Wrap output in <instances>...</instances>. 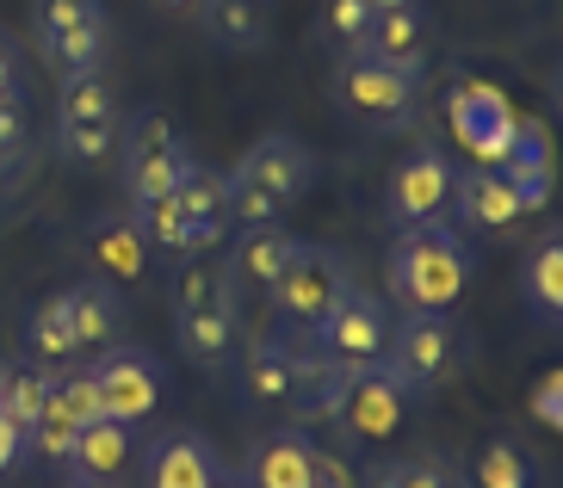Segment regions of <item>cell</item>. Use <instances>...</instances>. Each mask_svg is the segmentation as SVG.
<instances>
[{
  "mask_svg": "<svg viewBox=\"0 0 563 488\" xmlns=\"http://www.w3.org/2000/svg\"><path fill=\"white\" fill-rule=\"evenodd\" d=\"M310 488H360V476H353V464H347L341 452H322V445H316Z\"/></svg>",
  "mask_w": 563,
  "mask_h": 488,
  "instance_id": "obj_37",
  "label": "cell"
},
{
  "mask_svg": "<svg viewBox=\"0 0 563 488\" xmlns=\"http://www.w3.org/2000/svg\"><path fill=\"white\" fill-rule=\"evenodd\" d=\"M118 167H124V204H143V198L180 192V179L192 174V148L162 106H143L118 131Z\"/></svg>",
  "mask_w": 563,
  "mask_h": 488,
  "instance_id": "obj_7",
  "label": "cell"
},
{
  "mask_svg": "<svg viewBox=\"0 0 563 488\" xmlns=\"http://www.w3.org/2000/svg\"><path fill=\"white\" fill-rule=\"evenodd\" d=\"M390 322H397V310H390L378 291H360V285H353V291L329 310V322L316 328V353L334 358L341 371L384 365V353H390Z\"/></svg>",
  "mask_w": 563,
  "mask_h": 488,
  "instance_id": "obj_11",
  "label": "cell"
},
{
  "mask_svg": "<svg viewBox=\"0 0 563 488\" xmlns=\"http://www.w3.org/2000/svg\"><path fill=\"white\" fill-rule=\"evenodd\" d=\"M360 488H397V457H378V464H365Z\"/></svg>",
  "mask_w": 563,
  "mask_h": 488,
  "instance_id": "obj_40",
  "label": "cell"
},
{
  "mask_svg": "<svg viewBox=\"0 0 563 488\" xmlns=\"http://www.w3.org/2000/svg\"><path fill=\"white\" fill-rule=\"evenodd\" d=\"M217 470H223L217 445L192 426H167L143 445V488H211Z\"/></svg>",
  "mask_w": 563,
  "mask_h": 488,
  "instance_id": "obj_16",
  "label": "cell"
},
{
  "mask_svg": "<svg viewBox=\"0 0 563 488\" xmlns=\"http://www.w3.org/2000/svg\"><path fill=\"white\" fill-rule=\"evenodd\" d=\"M192 19L223 56H254L273 37V0H199Z\"/></svg>",
  "mask_w": 563,
  "mask_h": 488,
  "instance_id": "obj_23",
  "label": "cell"
},
{
  "mask_svg": "<svg viewBox=\"0 0 563 488\" xmlns=\"http://www.w3.org/2000/svg\"><path fill=\"white\" fill-rule=\"evenodd\" d=\"M365 25H372V7H365V0H329V13H322V32L334 37L341 56H360Z\"/></svg>",
  "mask_w": 563,
  "mask_h": 488,
  "instance_id": "obj_33",
  "label": "cell"
},
{
  "mask_svg": "<svg viewBox=\"0 0 563 488\" xmlns=\"http://www.w3.org/2000/svg\"><path fill=\"white\" fill-rule=\"evenodd\" d=\"M211 488H242V476H235L230 464H223V470H217V483H211Z\"/></svg>",
  "mask_w": 563,
  "mask_h": 488,
  "instance_id": "obj_44",
  "label": "cell"
},
{
  "mask_svg": "<svg viewBox=\"0 0 563 488\" xmlns=\"http://www.w3.org/2000/svg\"><path fill=\"white\" fill-rule=\"evenodd\" d=\"M409 408H415V396L390 365H365V371H347V390H341V408H334L329 426L353 452H365V445L397 440L402 421H409Z\"/></svg>",
  "mask_w": 563,
  "mask_h": 488,
  "instance_id": "obj_10",
  "label": "cell"
},
{
  "mask_svg": "<svg viewBox=\"0 0 563 488\" xmlns=\"http://www.w3.org/2000/svg\"><path fill=\"white\" fill-rule=\"evenodd\" d=\"M471 488H539V464L520 440L496 433V440L477 445V464H471Z\"/></svg>",
  "mask_w": 563,
  "mask_h": 488,
  "instance_id": "obj_29",
  "label": "cell"
},
{
  "mask_svg": "<svg viewBox=\"0 0 563 488\" xmlns=\"http://www.w3.org/2000/svg\"><path fill=\"white\" fill-rule=\"evenodd\" d=\"M56 488H124V483H100V476H75V470H63V483Z\"/></svg>",
  "mask_w": 563,
  "mask_h": 488,
  "instance_id": "obj_41",
  "label": "cell"
},
{
  "mask_svg": "<svg viewBox=\"0 0 563 488\" xmlns=\"http://www.w3.org/2000/svg\"><path fill=\"white\" fill-rule=\"evenodd\" d=\"M372 13H397V7H415V0H365Z\"/></svg>",
  "mask_w": 563,
  "mask_h": 488,
  "instance_id": "obj_43",
  "label": "cell"
},
{
  "mask_svg": "<svg viewBox=\"0 0 563 488\" xmlns=\"http://www.w3.org/2000/svg\"><path fill=\"white\" fill-rule=\"evenodd\" d=\"M63 303H68V328H75V346H81V353H106V346L124 341L131 310H124V291H118V285L87 273L81 285L63 291Z\"/></svg>",
  "mask_w": 563,
  "mask_h": 488,
  "instance_id": "obj_21",
  "label": "cell"
},
{
  "mask_svg": "<svg viewBox=\"0 0 563 488\" xmlns=\"http://www.w3.org/2000/svg\"><path fill=\"white\" fill-rule=\"evenodd\" d=\"M25 457H32V433H25V426H13L7 414H0V476L13 470V464H25Z\"/></svg>",
  "mask_w": 563,
  "mask_h": 488,
  "instance_id": "obj_39",
  "label": "cell"
},
{
  "mask_svg": "<svg viewBox=\"0 0 563 488\" xmlns=\"http://www.w3.org/2000/svg\"><path fill=\"white\" fill-rule=\"evenodd\" d=\"M397 488H471V476L446 457H397Z\"/></svg>",
  "mask_w": 563,
  "mask_h": 488,
  "instance_id": "obj_35",
  "label": "cell"
},
{
  "mask_svg": "<svg viewBox=\"0 0 563 488\" xmlns=\"http://www.w3.org/2000/svg\"><path fill=\"white\" fill-rule=\"evenodd\" d=\"M452 186H459V162L440 143H409L384 179V217L390 229H421L440 223L452 211Z\"/></svg>",
  "mask_w": 563,
  "mask_h": 488,
  "instance_id": "obj_9",
  "label": "cell"
},
{
  "mask_svg": "<svg viewBox=\"0 0 563 488\" xmlns=\"http://www.w3.org/2000/svg\"><path fill=\"white\" fill-rule=\"evenodd\" d=\"M174 346L211 377L242 346V303L223 278V247H192L174 260Z\"/></svg>",
  "mask_w": 563,
  "mask_h": 488,
  "instance_id": "obj_2",
  "label": "cell"
},
{
  "mask_svg": "<svg viewBox=\"0 0 563 488\" xmlns=\"http://www.w3.org/2000/svg\"><path fill=\"white\" fill-rule=\"evenodd\" d=\"M87 377H93V390H100L106 421L136 426V421H150L155 402H162V365H155V353H143V346H131V341L93 353Z\"/></svg>",
  "mask_w": 563,
  "mask_h": 488,
  "instance_id": "obj_12",
  "label": "cell"
},
{
  "mask_svg": "<svg viewBox=\"0 0 563 488\" xmlns=\"http://www.w3.org/2000/svg\"><path fill=\"white\" fill-rule=\"evenodd\" d=\"M329 93H334V112L347 118L353 131L402 136L421 124V81L372 63V56H341L329 75Z\"/></svg>",
  "mask_w": 563,
  "mask_h": 488,
  "instance_id": "obj_5",
  "label": "cell"
},
{
  "mask_svg": "<svg viewBox=\"0 0 563 488\" xmlns=\"http://www.w3.org/2000/svg\"><path fill=\"white\" fill-rule=\"evenodd\" d=\"M81 260L93 266V278H106V285H143L150 278V242H143V229H136L131 211H100L87 217L81 229Z\"/></svg>",
  "mask_w": 563,
  "mask_h": 488,
  "instance_id": "obj_15",
  "label": "cell"
},
{
  "mask_svg": "<svg viewBox=\"0 0 563 488\" xmlns=\"http://www.w3.org/2000/svg\"><path fill=\"white\" fill-rule=\"evenodd\" d=\"M0 384H7V358H0Z\"/></svg>",
  "mask_w": 563,
  "mask_h": 488,
  "instance_id": "obj_45",
  "label": "cell"
},
{
  "mask_svg": "<svg viewBox=\"0 0 563 488\" xmlns=\"http://www.w3.org/2000/svg\"><path fill=\"white\" fill-rule=\"evenodd\" d=\"M310 148L291 131H266L261 143H249V155L223 174L230 186V223H285L310 192Z\"/></svg>",
  "mask_w": 563,
  "mask_h": 488,
  "instance_id": "obj_3",
  "label": "cell"
},
{
  "mask_svg": "<svg viewBox=\"0 0 563 488\" xmlns=\"http://www.w3.org/2000/svg\"><path fill=\"white\" fill-rule=\"evenodd\" d=\"M63 124H124L118 118V87L106 81V68L93 75H68L63 93H56V131Z\"/></svg>",
  "mask_w": 563,
  "mask_h": 488,
  "instance_id": "obj_26",
  "label": "cell"
},
{
  "mask_svg": "<svg viewBox=\"0 0 563 488\" xmlns=\"http://www.w3.org/2000/svg\"><path fill=\"white\" fill-rule=\"evenodd\" d=\"M527 310L545 328L563 322V229H545L527 247Z\"/></svg>",
  "mask_w": 563,
  "mask_h": 488,
  "instance_id": "obj_25",
  "label": "cell"
},
{
  "mask_svg": "<svg viewBox=\"0 0 563 488\" xmlns=\"http://www.w3.org/2000/svg\"><path fill=\"white\" fill-rule=\"evenodd\" d=\"M32 37L37 56L56 68V81L93 75V68H106V49H112L106 0H32Z\"/></svg>",
  "mask_w": 563,
  "mask_h": 488,
  "instance_id": "obj_8",
  "label": "cell"
},
{
  "mask_svg": "<svg viewBox=\"0 0 563 488\" xmlns=\"http://www.w3.org/2000/svg\"><path fill=\"white\" fill-rule=\"evenodd\" d=\"M428 37H433L428 7L415 0V7H397V13H372L360 56L397 68V75H415V81H428Z\"/></svg>",
  "mask_w": 563,
  "mask_h": 488,
  "instance_id": "obj_18",
  "label": "cell"
},
{
  "mask_svg": "<svg viewBox=\"0 0 563 488\" xmlns=\"http://www.w3.org/2000/svg\"><path fill=\"white\" fill-rule=\"evenodd\" d=\"M360 278H353V260L341 254V247H329V242H298L291 247V260H285V273H279V285H273V334L279 341H316V328L329 322V310L341 303V297L353 291Z\"/></svg>",
  "mask_w": 563,
  "mask_h": 488,
  "instance_id": "obj_4",
  "label": "cell"
},
{
  "mask_svg": "<svg viewBox=\"0 0 563 488\" xmlns=\"http://www.w3.org/2000/svg\"><path fill=\"white\" fill-rule=\"evenodd\" d=\"M477 254L464 242L459 223H421V229H397V242L384 254V303L397 315H452L471 291Z\"/></svg>",
  "mask_w": 563,
  "mask_h": 488,
  "instance_id": "obj_1",
  "label": "cell"
},
{
  "mask_svg": "<svg viewBox=\"0 0 563 488\" xmlns=\"http://www.w3.org/2000/svg\"><path fill=\"white\" fill-rule=\"evenodd\" d=\"M291 390H285V414L291 426H329L334 408H341V390H347V371L334 358L316 353V341H298L291 346Z\"/></svg>",
  "mask_w": 563,
  "mask_h": 488,
  "instance_id": "obj_19",
  "label": "cell"
},
{
  "mask_svg": "<svg viewBox=\"0 0 563 488\" xmlns=\"http://www.w3.org/2000/svg\"><path fill=\"white\" fill-rule=\"evenodd\" d=\"M520 217H527V204H520V192H514L496 167H459L446 223L471 229V235H508Z\"/></svg>",
  "mask_w": 563,
  "mask_h": 488,
  "instance_id": "obj_17",
  "label": "cell"
},
{
  "mask_svg": "<svg viewBox=\"0 0 563 488\" xmlns=\"http://www.w3.org/2000/svg\"><path fill=\"white\" fill-rule=\"evenodd\" d=\"M155 13H174V19H192V7H199V0H150Z\"/></svg>",
  "mask_w": 563,
  "mask_h": 488,
  "instance_id": "obj_42",
  "label": "cell"
},
{
  "mask_svg": "<svg viewBox=\"0 0 563 488\" xmlns=\"http://www.w3.org/2000/svg\"><path fill=\"white\" fill-rule=\"evenodd\" d=\"M32 155V118H25V99H0V174L25 167Z\"/></svg>",
  "mask_w": 563,
  "mask_h": 488,
  "instance_id": "obj_34",
  "label": "cell"
},
{
  "mask_svg": "<svg viewBox=\"0 0 563 488\" xmlns=\"http://www.w3.org/2000/svg\"><path fill=\"white\" fill-rule=\"evenodd\" d=\"M291 341L279 334H254V341L235 346V390L249 408H285V390H291Z\"/></svg>",
  "mask_w": 563,
  "mask_h": 488,
  "instance_id": "obj_22",
  "label": "cell"
},
{
  "mask_svg": "<svg viewBox=\"0 0 563 488\" xmlns=\"http://www.w3.org/2000/svg\"><path fill=\"white\" fill-rule=\"evenodd\" d=\"M44 408H56V414H63V421L75 426V433H81V426H93V421H106V408H100V390H93V377L75 371V365H63V371H56L51 402H44Z\"/></svg>",
  "mask_w": 563,
  "mask_h": 488,
  "instance_id": "obj_31",
  "label": "cell"
},
{
  "mask_svg": "<svg viewBox=\"0 0 563 488\" xmlns=\"http://www.w3.org/2000/svg\"><path fill=\"white\" fill-rule=\"evenodd\" d=\"M446 112H452V136L464 143V155H471L477 167H496L501 155H508L514 131H520L514 106L489 81H459L452 99H446Z\"/></svg>",
  "mask_w": 563,
  "mask_h": 488,
  "instance_id": "obj_13",
  "label": "cell"
},
{
  "mask_svg": "<svg viewBox=\"0 0 563 488\" xmlns=\"http://www.w3.org/2000/svg\"><path fill=\"white\" fill-rule=\"evenodd\" d=\"M310 464H316V445L303 440V426H273L249 445L242 457V488H310Z\"/></svg>",
  "mask_w": 563,
  "mask_h": 488,
  "instance_id": "obj_20",
  "label": "cell"
},
{
  "mask_svg": "<svg viewBox=\"0 0 563 488\" xmlns=\"http://www.w3.org/2000/svg\"><path fill=\"white\" fill-rule=\"evenodd\" d=\"M25 353H32V365H51V371H63L68 358L81 353L75 346V328H68V303L63 291L44 297L32 315H25Z\"/></svg>",
  "mask_w": 563,
  "mask_h": 488,
  "instance_id": "obj_27",
  "label": "cell"
},
{
  "mask_svg": "<svg viewBox=\"0 0 563 488\" xmlns=\"http://www.w3.org/2000/svg\"><path fill=\"white\" fill-rule=\"evenodd\" d=\"M291 247H298V235L285 223H249L242 235H230V242H223V278H230L235 303L273 297L285 260H291Z\"/></svg>",
  "mask_w": 563,
  "mask_h": 488,
  "instance_id": "obj_14",
  "label": "cell"
},
{
  "mask_svg": "<svg viewBox=\"0 0 563 488\" xmlns=\"http://www.w3.org/2000/svg\"><path fill=\"white\" fill-rule=\"evenodd\" d=\"M118 131H124V124H63V131H56V155H63L68 167H100L118 155Z\"/></svg>",
  "mask_w": 563,
  "mask_h": 488,
  "instance_id": "obj_32",
  "label": "cell"
},
{
  "mask_svg": "<svg viewBox=\"0 0 563 488\" xmlns=\"http://www.w3.org/2000/svg\"><path fill=\"white\" fill-rule=\"evenodd\" d=\"M384 365L421 402V396L446 390L452 377L471 365V334H464L459 315H397L390 322V353H384Z\"/></svg>",
  "mask_w": 563,
  "mask_h": 488,
  "instance_id": "obj_6",
  "label": "cell"
},
{
  "mask_svg": "<svg viewBox=\"0 0 563 488\" xmlns=\"http://www.w3.org/2000/svg\"><path fill=\"white\" fill-rule=\"evenodd\" d=\"M51 384H56L51 365H32V358H25V365H7V384H0V414L32 433V421L44 414V402H51Z\"/></svg>",
  "mask_w": 563,
  "mask_h": 488,
  "instance_id": "obj_30",
  "label": "cell"
},
{
  "mask_svg": "<svg viewBox=\"0 0 563 488\" xmlns=\"http://www.w3.org/2000/svg\"><path fill=\"white\" fill-rule=\"evenodd\" d=\"M124 211L136 217V229H143V242H150V254H167V260H180V254H192L199 247V235H192V223H186L180 198H143V204H124Z\"/></svg>",
  "mask_w": 563,
  "mask_h": 488,
  "instance_id": "obj_28",
  "label": "cell"
},
{
  "mask_svg": "<svg viewBox=\"0 0 563 488\" xmlns=\"http://www.w3.org/2000/svg\"><path fill=\"white\" fill-rule=\"evenodd\" d=\"M131 457H136V426L93 421V426H81V440H75V452H68V470H75V476H100V483H118Z\"/></svg>",
  "mask_w": 563,
  "mask_h": 488,
  "instance_id": "obj_24",
  "label": "cell"
},
{
  "mask_svg": "<svg viewBox=\"0 0 563 488\" xmlns=\"http://www.w3.org/2000/svg\"><path fill=\"white\" fill-rule=\"evenodd\" d=\"M532 414H539L545 426H563V371L539 377V390H532Z\"/></svg>",
  "mask_w": 563,
  "mask_h": 488,
  "instance_id": "obj_38",
  "label": "cell"
},
{
  "mask_svg": "<svg viewBox=\"0 0 563 488\" xmlns=\"http://www.w3.org/2000/svg\"><path fill=\"white\" fill-rule=\"evenodd\" d=\"M0 99H25V56L7 25H0Z\"/></svg>",
  "mask_w": 563,
  "mask_h": 488,
  "instance_id": "obj_36",
  "label": "cell"
}]
</instances>
